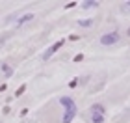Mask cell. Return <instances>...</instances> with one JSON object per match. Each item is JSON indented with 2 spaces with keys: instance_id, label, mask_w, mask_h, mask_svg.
<instances>
[{
  "instance_id": "cell-1",
  "label": "cell",
  "mask_w": 130,
  "mask_h": 123,
  "mask_svg": "<svg viewBox=\"0 0 130 123\" xmlns=\"http://www.w3.org/2000/svg\"><path fill=\"white\" fill-rule=\"evenodd\" d=\"M60 103L65 106V114H63L61 123H71V121L74 119L76 112H78V108H76V103H74L71 97H60Z\"/></svg>"
},
{
  "instance_id": "cell-2",
  "label": "cell",
  "mask_w": 130,
  "mask_h": 123,
  "mask_svg": "<svg viewBox=\"0 0 130 123\" xmlns=\"http://www.w3.org/2000/svg\"><path fill=\"white\" fill-rule=\"evenodd\" d=\"M121 41V34L119 32H108V34H104V36H100V45H104V47H110V45H115V43H119Z\"/></svg>"
},
{
  "instance_id": "cell-3",
  "label": "cell",
  "mask_w": 130,
  "mask_h": 123,
  "mask_svg": "<svg viewBox=\"0 0 130 123\" xmlns=\"http://www.w3.org/2000/svg\"><path fill=\"white\" fill-rule=\"evenodd\" d=\"M63 43H65V39H60V41H56V43L52 45L50 49H46V52H45V54L41 56V58H43V60H48V58H50L52 54H54V52H56L58 49H61V45H63Z\"/></svg>"
},
{
  "instance_id": "cell-4",
  "label": "cell",
  "mask_w": 130,
  "mask_h": 123,
  "mask_svg": "<svg viewBox=\"0 0 130 123\" xmlns=\"http://www.w3.org/2000/svg\"><path fill=\"white\" fill-rule=\"evenodd\" d=\"M89 112H91V116H93V114H95V116H104V114H106V110H104V106H102V104L95 103V104H91Z\"/></svg>"
},
{
  "instance_id": "cell-5",
  "label": "cell",
  "mask_w": 130,
  "mask_h": 123,
  "mask_svg": "<svg viewBox=\"0 0 130 123\" xmlns=\"http://www.w3.org/2000/svg\"><path fill=\"white\" fill-rule=\"evenodd\" d=\"M34 13H24L22 17H19V21H17V26H22V24H26V22H30V21H34Z\"/></svg>"
},
{
  "instance_id": "cell-6",
  "label": "cell",
  "mask_w": 130,
  "mask_h": 123,
  "mask_svg": "<svg viewBox=\"0 0 130 123\" xmlns=\"http://www.w3.org/2000/svg\"><path fill=\"white\" fill-rule=\"evenodd\" d=\"M80 8H84V9H93V8H99V2H97V0H86V2L80 4Z\"/></svg>"
},
{
  "instance_id": "cell-7",
  "label": "cell",
  "mask_w": 130,
  "mask_h": 123,
  "mask_svg": "<svg viewBox=\"0 0 130 123\" xmlns=\"http://www.w3.org/2000/svg\"><path fill=\"white\" fill-rule=\"evenodd\" d=\"M2 73H4V75H6V77H8V78H9V77H11V75H13V69H11V67L8 65V63H4V65H2Z\"/></svg>"
},
{
  "instance_id": "cell-8",
  "label": "cell",
  "mask_w": 130,
  "mask_h": 123,
  "mask_svg": "<svg viewBox=\"0 0 130 123\" xmlns=\"http://www.w3.org/2000/svg\"><path fill=\"white\" fill-rule=\"evenodd\" d=\"M93 22H95L93 19H84V21H78V24H80L82 28H89V26L93 24Z\"/></svg>"
},
{
  "instance_id": "cell-9",
  "label": "cell",
  "mask_w": 130,
  "mask_h": 123,
  "mask_svg": "<svg viewBox=\"0 0 130 123\" xmlns=\"http://www.w3.org/2000/svg\"><path fill=\"white\" fill-rule=\"evenodd\" d=\"M121 11H123V13H130V0L121 4Z\"/></svg>"
},
{
  "instance_id": "cell-10",
  "label": "cell",
  "mask_w": 130,
  "mask_h": 123,
  "mask_svg": "<svg viewBox=\"0 0 130 123\" xmlns=\"http://www.w3.org/2000/svg\"><path fill=\"white\" fill-rule=\"evenodd\" d=\"M91 121L93 123H104V116H95V114H93L91 116Z\"/></svg>"
},
{
  "instance_id": "cell-11",
  "label": "cell",
  "mask_w": 130,
  "mask_h": 123,
  "mask_svg": "<svg viewBox=\"0 0 130 123\" xmlns=\"http://www.w3.org/2000/svg\"><path fill=\"white\" fill-rule=\"evenodd\" d=\"M24 88H26V86H21V88H19V90H17V93H15V95H17V97H21V93H22V91H24Z\"/></svg>"
},
{
  "instance_id": "cell-12",
  "label": "cell",
  "mask_w": 130,
  "mask_h": 123,
  "mask_svg": "<svg viewBox=\"0 0 130 123\" xmlns=\"http://www.w3.org/2000/svg\"><path fill=\"white\" fill-rule=\"evenodd\" d=\"M126 36H128V37H130V26H128V30H126Z\"/></svg>"
}]
</instances>
